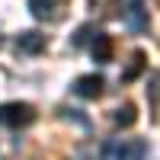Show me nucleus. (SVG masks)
<instances>
[{
	"mask_svg": "<svg viewBox=\"0 0 160 160\" xmlns=\"http://www.w3.org/2000/svg\"><path fill=\"white\" fill-rule=\"evenodd\" d=\"M35 122V109L29 102H3L0 106V125H10V128H26Z\"/></svg>",
	"mask_w": 160,
	"mask_h": 160,
	"instance_id": "1",
	"label": "nucleus"
},
{
	"mask_svg": "<svg viewBox=\"0 0 160 160\" xmlns=\"http://www.w3.org/2000/svg\"><path fill=\"white\" fill-rule=\"evenodd\" d=\"M106 157L109 160H144L148 157V141H141V138L115 141V144L106 148Z\"/></svg>",
	"mask_w": 160,
	"mask_h": 160,
	"instance_id": "2",
	"label": "nucleus"
},
{
	"mask_svg": "<svg viewBox=\"0 0 160 160\" xmlns=\"http://www.w3.org/2000/svg\"><path fill=\"white\" fill-rule=\"evenodd\" d=\"M102 77L99 74H83V77H77L74 80V93L77 96H83V99H99L102 96Z\"/></svg>",
	"mask_w": 160,
	"mask_h": 160,
	"instance_id": "3",
	"label": "nucleus"
},
{
	"mask_svg": "<svg viewBox=\"0 0 160 160\" xmlns=\"http://www.w3.org/2000/svg\"><path fill=\"white\" fill-rule=\"evenodd\" d=\"M16 51L22 55H38V51H45V35L42 32H19L16 35Z\"/></svg>",
	"mask_w": 160,
	"mask_h": 160,
	"instance_id": "4",
	"label": "nucleus"
},
{
	"mask_svg": "<svg viewBox=\"0 0 160 160\" xmlns=\"http://www.w3.org/2000/svg\"><path fill=\"white\" fill-rule=\"evenodd\" d=\"M90 51H93V61H96V64H109L112 61V35L96 32V35H93Z\"/></svg>",
	"mask_w": 160,
	"mask_h": 160,
	"instance_id": "5",
	"label": "nucleus"
},
{
	"mask_svg": "<svg viewBox=\"0 0 160 160\" xmlns=\"http://www.w3.org/2000/svg\"><path fill=\"white\" fill-rule=\"evenodd\" d=\"M112 122H115L118 128H128V125H135V122H138V112H135V106H131V102L118 106V109L112 112Z\"/></svg>",
	"mask_w": 160,
	"mask_h": 160,
	"instance_id": "6",
	"label": "nucleus"
},
{
	"mask_svg": "<svg viewBox=\"0 0 160 160\" xmlns=\"http://www.w3.org/2000/svg\"><path fill=\"white\" fill-rule=\"evenodd\" d=\"M144 68H148V58H144V51H135V55H131V61H128V68L122 71V80L128 83V80H135Z\"/></svg>",
	"mask_w": 160,
	"mask_h": 160,
	"instance_id": "7",
	"label": "nucleus"
},
{
	"mask_svg": "<svg viewBox=\"0 0 160 160\" xmlns=\"http://www.w3.org/2000/svg\"><path fill=\"white\" fill-rule=\"evenodd\" d=\"M125 16H128V26H131V29H138V32L148 29V10H144L141 3H131Z\"/></svg>",
	"mask_w": 160,
	"mask_h": 160,
	"instance_id": "8",
	"label": "nucleus"
},
{
	"mask_svg": "<svg viewBox=\"0 0 160 160\" xmlns=\"http://www.w3.org/2000/svg\"><path fill=\"white\" fill-rule=\"evenodd\" d=\"M51 7H55V0H29V10H32V16H38V19H45V16H55V13H51Z\"/></svg>",
	"mask_w": 160,
	"mask_h": 160,
	"instance_id": "9",
	"label": "nucleus"
}]
</instances>
